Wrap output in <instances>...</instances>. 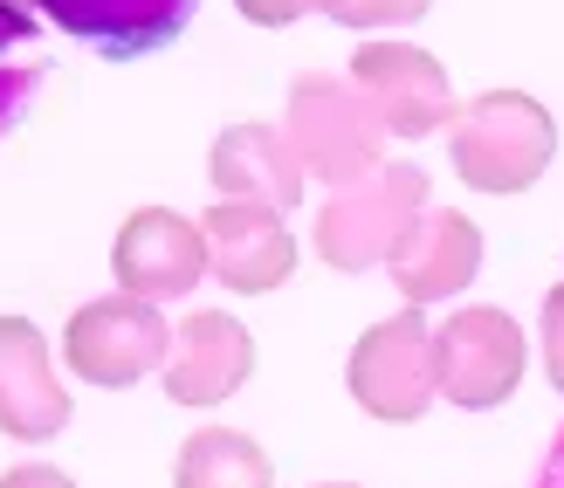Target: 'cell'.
<instances>
[{
  "mask_svg": "<svg viewBox=\"0 0 564 488\" xmlns=\"http://www.w3.org/2000/svg\"><path fill=\"white\" fill-rule=\"evenodd\" d=\"M447 159H455L462 186L489 199L530 193L557 159V118L530 90H482L447 118Z\"/></svg>",
  "mask_w": 564,
  "mask_h": 488,
  "instance_id": "6da1fadb",
  "label": "cell"
},
{
  "mask_svg": "<svg viewBox=\"0 0 564 488\" xmlns=\"http://www.w3.org/2000/svg\"><path fill=\"white\" fill-rule=\"evenodd\" d=\"M420 214H427V172L420 165H379L351 186H330V199L317 207L310 248L324 254V269L365 275V269L392 262V248L406 241V227Z\"/></svg>",
  "mask_w": 564,
  "mask_h": 488,
  "instance_id": "7a4b0ae2",
  "label": "cell"
},
{
  "mask_svg": "<svg viewBox=\"0 0 564 488\" xmlns=\"http://www.w3.org/2000/svg\"><path fill=\"white\" fill-rule=\"evenodd\" d=\"M282 131H290V145L303 159L310 180L324 186H351L365 172L386 165V118L372 110V97L358 90V83H337L324 69H310L290 83V110H282Z\"/></svg>",
  "mask_w": 564,
  "mask_h": 488,
  "instance_id": "3957f363",
  "label": "cell"
},
{
  "mask_svg": "<svg viewBox=\"0 0 564 488\" xmlns=\"http://www.w3.org/2000/svg\"><path fill=\"white\" fill-rule=\"evenodd\" d=\"M523 365H530V337L496 303L447 310L434 324V392L462 413H496L502 399H517Z\"/></svg>",
  "mask_w": 564,
  "mask_h": 488,
  "instance_id": "277c9868",
  "label": "cell"
},
{
  "mask_svg": "<svg viewBox=\"0 0 564 488\" xmlns=\"http://www.w3.org/2000/svg\"><path fill=\"white\" fill-rule=\"evenodd\" d=\"M345 386H351V399H358L372 420L413 426V420L441 399V392H434V324H427V310L406 303L400 317H386V324L365 330V337L351 344Z\"/></svg>",
  "mask_w": 564,
  "mask_h": 488,
  "instance_id": "5b68a950",
  "label": "cell"
},
{
  "mask_svg": "<svg viewBox=\"0 0 564 488\" xmlns=\"http://www.w3.org/2000/svg\"><path fill=\"white\" fill-rule=\"evenodd\" d=\"M165 351H173V330H165L159 303L131 296V290L83 303L63 330L69 371L83 386H104V392H124L138 379H152V371H165Z\"/></svg>",
  "mask_w": 564,
  "mask_h": 488,
  "instance_id": "8992f818",
  "label": "cell"
},
{
  "mask_svg": "<svg viewBox=\"0 0 564 488\" xmlns=\"http://www.w3.org/2000/svg\"><path fill=\"white\" fill-rule=\"evenodd\" d=\"M351 83L372 110L386 118L392 138H441L447 118H455V83H447V63L420 42H358L351 55Z\"/></svg>",
  "mask_w": 564,
  "mask_h": 488,
  "instance_id": "52a82bcc",
  "label": "cell"
},
{
  "mask_svg": "<svg viewBox=\"0 0 564 488\" xmlns=\"http://www.w3.org/2000/svg\"><path fill=\"white\" fill-rule=\"evenodd\" d=\"M110 269H118V290L131 296L180 303L207 275V235H200V220H186L173 207H138L118 227V241H110Z\"/></svg>",
  "mask_w": 564,
  "mask_h": 488,
  "instance_id": "ba28073f",
  "label": "cell"
},
{
  "mask_svg": "<svg viewBox=\"0 0 564 488\" xmlns=\"http://www.w3.org/2000/svg\"><path fill=\"white\" fill-rule=\"evenodd\" d=\"M256 379V337L228 310H193L173 330V351H165V399L186 413H207L220 399H235Z\"/></svg>",
  "mask_w": 564,
  "mask_h": 488,
  "instance_id": "9c48e42d",
  "label": "cell"
},
{
  "mask_svg": "<svg viewBox=\"0 0 564 488\" xmlns=\"http://www.w3.org/2000/svg\"><path fill=\"white\" fill-rule=\"evenodd\" d=\"M207 235V275L235 296H269L296 275V235L282 227L275 207H241V199H214L200 214Z\"/></svg>",
  "mask_w": 564,
  "mask_h": 488,
  "instance_id": "30bf717a",
  "label": "cell"
},
{
  "mask_svg": "<svg viewBox=\"0 0 564 488\" xmlns=\"http://www.w3.org/2000/svg\"><path fill=\"white\" fill-rule=\"evenodd\" d=\"M76 399L55 379V358H48V337L42 324L28 317H0V434L42 447L69 426Z\"/></svg>",
  "mask_w": 564,
  "mask_h": 488,
  "instance_id": "8fae6325",
  "label": "cell"
},
{
  "mask_svg": "<svg viewBox=\"0 0 564 488\" xmlns=\"http://www.w3.org/2000/svg\"><path fill=\"white\" fill-rule=\"evenodd\" d=\"M207 180H214V199H241V207H275V214H290L303 186H310V172L290 145V131H275V124H228L214 138V152H207Z\"/></svg>",
  "mask_w": 564,
  "mask_h": 488,
  "instance_id": "7c38bea8",
  "label": "cell"
},
{
  "mask_svg": "<svg viewBox=\"0 0 564 488\" xmlns=\"http://www.w3.org/2000/svg\"><path fill=\"white\" fill-rule=\"evenodd\" d=\"M392 282H400V296L406 303H447V296H462L475 275H482V227H475L468 214L455 207H427L413 227H406V241L392 248Z\"/></svg>",
  "mask_w": 564,
  "mask_h": 488,
  "instance_id": "4fadbf2b",
  "label": "cell"
},
{
  "mask_svg": "<svg viewBox=\"0 0 564 488\" xmlns=\"http://www.w3.org/2000/svg\"><path fill=\"white\" fill-rule=\"evenodd\" d=\"M35 8L63 28V35H76L83 48L131 63V55H152L165 42H180L200 0H35Z\"/></svg>",
  "mask_w": 564,
  "mask_h": 488,
  "instance_id": "5bb4252c",
  "label": "cell"
},
{
  "mask_svg": "<svg viewBox=\"0 0 564 488\" xmlns=\"http://www.w3.org/2000/svg\"><path fill=\"white\" fill-rule=\"evenodd\" d=\"M173 488H275V468L256 434L200 426V434H186L180 462H173Z\"/></svg>",
  "mask_w": 564,
  "mask_h": 488,
  "instance_id": "9a60e30c",
  "label": "cell"
},
{
  "mask_svg": "<svg viewBox=\"0 0 564 488\" xmlns=\"http://www.w3.org/2000/svg\"><path fill=\"white\" fill-rule=\"evenodd\" d=\"M427 8L434 0H317V14H330L337 28H358V35H372V28H413Z\"/></svg>",
  "mask_w": 564,
  "mask_h": 488,
  "instance_id": "2e32d148",
  "label": "cell"
},
{
  "mask_svg": "<svg viewBox=\"0 0 564 488\" xmlns=\"http://www.w3.org/2000/svg\"><path fill=\"white\" fill-rule=\"evenodd\" d=\"M35 90H42V63H14V69L0 63V131H8L28 104H35Z\"/></svg>",
  "mask_w": 564,
  "mask_h": 488,
  "instance_id": "e0dca14e",
  "label": "cell"
},
{
  "mask_svg": "<svg viewBox=\"0 0 564 488\" xmlns=\"http://www.w3.org/2000/svg\"><path fill=\"white\" fill-rule=\"evenodd\" d=\"M538 330H544V379L564 392V282L544 296V310H538Z\"/></svg>",
  "mask_w": 564,
  "mask_h": 488,
  "instance_id": "ac0fdd59",
  "label": "cell"
},
{
  "mask_svg": "<svg viewBox=\"0 0 564 488\" xmlns=\"http://www.w3.org/2000/svg\"><path fill=\"white\" fill-rule=\"evenodd\" d=\"M241 8V21H256V28H296L317 0H235Z\"/></svg>",
  "mask_w": 564,
  "mask_h": 488,
  "instance_id": "d6986e66",
  "label": "cell"
},
{
  "mask_svg": "<svg viewBox=\"0 0 564 488\" xmlns=\"http://www.w3.org/2000/svg\"><path fill=\"white\" fill-rule=\"evenodd\" d=\"M42 28H35V14L21 8V0H0V55H8L14 42H35Z\"/></svg>",
  "mask_w": 564,
  "mask_h": 488,
  "instance_id": "ffe728a7",
  "label": "cell"
},
{
  "mask_svg": "<svg viewBox=\"0 0 564 488\" xmlns=\"http://www.w3.org/2000/svg\"><path fill=\"white\" fill-rule=\"evenodd\" d=\"M0 488H76L63 468H48V462H28V468H8L0 475Z\"/></svg>",
  "mask_w": 564,
  "mask_h": 488,
  "instance_id": "44dd1931",
  "label": "cell"
},
{
  "mask_svg": "<svg viewBox=\"0 0 564 488\" xmlns=\"http://www.w3.org/2000/svg\"><path fill=\"white\" fill-rule=\"evenodd\" d=\"M317 488H358V481H317Z\"/></svg>",
  "mask_w": 564,
  "mask_h": 488,
  "instance_id": "7402d4cb",
  "label": "cell"
},
{
  "mask_svg": "<svg viewBox=\"0 0 564 488\" xmlns=\"http://www.w3.org/2000/svg\"><path fill=\"white\" fill-rule=\"evenodd\" d=\"M21 8H35V0H21Z\"/></svg>",
  "mask_w": 564,
  "mask_h": 488,
  "instance_id": "603a6c76",
  "label": "cell"
}]
</instances>
